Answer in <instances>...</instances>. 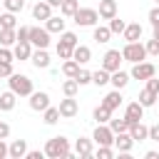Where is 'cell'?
Listing matches in <instances>:
<instances>
[{
    "label": "cell",
    "instance_id": "6da1fadb",
    "mask_svg": "<svg viewBox=\"0 0 159 159\" xmlns=\"http://www.w3.org/2000/svg\"><path fill=\"white\" fill-rule=\"evenodd\" d=\"M45 157H50V159H67L70 157V142H67V137H52V139H47Z\"/></svg>",
    "mask_w": 159,
    "mask_h": 159
},
{
    "label": "cell",
    "instance_id": "7a4b0ae2",
    "mask_svg": "<svg viewBox=\"0 0 159 159\" xmlns=\"http://www.w3.org/2000/svg\"><path fill=\"white\" fill-rule=\"evenodd\" d=\"M7 82H10V89H12L15 94H20V97H30V94H32V80H30L27 75L12 72V75L7 77Z\"/></svg>",
    "mask_w": 159,
    "mask_h": 159
},
{
    "label": "cell",
    "instance_id": "3957f363",
    "mask_svg": "<svg viewBox=\"0 0 159 159\" xmlns=\"http://www.w3.org/2000/svg\"><path fill=\"white\" fill-rule=\"evenodd\" d=\"M147 57V50H144V45L137 40V42H127L124 45V50H122V60H127V62H142Z\"/></svg>",
    "mask_w": 159,
    "mask_h": 159
},
{
    "label": "cell",
    "instance_id": "277c9868",
    "mask_svg": "<svg viewBox=\"0 0 159 159\" xmlns=\"http://www.w3.org/2000/svg\"><path fill=\"white\" fill-rule=\"evenodd\" d=\"M72 17H75V22H77L80 27H92V25H97L99 12H97L94 7H77V12H75Z\"/></svg>",
    "mask_w": 159,
    "mask_h": 159
},
{
    "label": "cell",
    "instance_id": "5b68a950",
    "mask_svg": "<svg viewBox=\"0 0 159 159\" xmlns=\"http://www.w3.org/2000/svg\"><path fill=\"white\" fill-rule=\"evenodd\" d=\"M152 75H157V67L152 65V62H134V67H132V72H129V77H134V80H149Z\"/></svg>",
    "mask_w": 159,
    "mask_h": 159
},
{
    "label": "cell",
    "instance_id": "8992f818",
    "mask_svg": "<svg viewBox=\"0 0 159 159\" xmlns=\"http://www.w3.org/2000/svg\"><path fill=\"white\" fill-rule=\"evenodd\" d=\"M92 139H94L99 147H112V142H114V132L109 129V124H97Z\"/></svg>",
    "mask_w": 159,
    "mask_h": 159
},
{
    "label": "cell",
    "instance_id": "52a82bcc",
    "mask_svg": "<svg viewBox=\"0 0 159 159\" xmlns=\"http://www.w3.org/2000/svg\"><path fill=\"white\" fill-rule=\"evenodd\" d=\"M112 144H114V149H117V152L129 154V152H132V147H134V139H132V134H129V132H117Z\"/></svg>",
    "mask_w": 159,
    "mask_h": 159
},
{
    "label": "cell",
    "instance_id": "ba28073f",
    "mask_svg": "<svg viewBox=\"0 0 159 159\" xmlns=\"http://www.w3.org/2000/svg\"><path fill=\"white\" fill-rule=\"evenodd\" d=\"M119 62H122V52L119 50H107L104 57H102V70L114 72V70H119Z\"/></svg>",
    "mask_w": 159,
    "mask_h": 159
},
{
    "label": "cell",
    "instance_id": "9c48e42d",
    "mask_svg": "<svg viewBox=\"0 0 159 159\" xmlns=\"http://www.w3.org/2000/svg\"><path fill=\"white\" fill-rule=\"evenodd\" d=\"M30 42H32L35 47H45V50H47V45H50V32H47L45 27H30Z\"/></svg>",
    "mask_w": 159,
    "mask_h": 159
},
{
    "label": "cell",
    "instance_id": "30bf717a",
    "mask_svg": "<svg viewBox=\"0 0 159 159\" xmlns=\"http://www.w3.org/2000/svg\"><path fill=\"white\" fill-rule=\"evenodd\" d=\"M30 107H32L35 112H45V109L50 107V94H47V92H35V89H32V94H30Z\"/></svg>",
    "mask_w": 159,
    "mask_h": 159
},
{
    "label": "cell",
    "instance_id": "8fae6325",
    "mask_svg": "<svg viewBox=\"0 0 159 159\" xmlns=\"http://www.w3.org/2000/svg\"><path fill=\"white\" fill-rule=\"evenodd\" d=\"M60 117H67V119H72L77 112H80V107H77V99L75 97H65L62 102H60Z\"/></svg>",
    "mask_w": 159,
    "mask_h": 159
},
{
    "label": "cell",
    "instance_id": "7c38bea8",
    "mask_svg": "<svg viewBox=\"0 0 159 159\" xmlns=\"http://www.w3.org/2000/svg\"><path fill=\"white\" fill-rule=\"evenodd\" d=\"M124 117H127L129 124H132V122H142V117H144V104H142V102H129L127 109H124Z\"/></svg>",
    "mask_w": 159,
    "mask_h": 159
},
{
    "label": "cell",
    "instance_id": "4fadbf2b",
    "mask_svg": "<svg viewBox=\"0 0 159 159\" xmlns=\"http://www.w3.org/2000/svg\"><path fill=\"white\" fill-rule=\"evenodd\" d=\"M30 60H32V65H35L37 70H47V67H50V55H47L45 47H37V50L30 55Z\"/></svg>",
    "mask_w": 159,
    "mask_h": 159
},
{
    "label": "cell",
    "instance_id": "5bb4252c",
    "mask_svg": "<svg viewBox=\"0 0 159 159\" xmlns=\"http://www.w3.org/2000/svg\"><path fill=\"white\" fill-rule=\"evenodd\" d=\"M127 132L132 134V139H134V142H144V139H149V127H144L142 122H132Z\"/></svg>",
    "mask_w": 159,
    "mask_h": 159
},
{
    "label": "cell",
    "instance_id": "9a60e30c",
    "mask_svg": "<svg viewBox=\"0 0 159 159\" xmlns=\"http://www.w3.org/2000/svg\"><path fill=\"white\" fill-rule=\"evenodd\" d=\"M50 15H52V5H50L47 0L35 2V7H32V17H35V20H47Z\"/></svg>",
    "mask_w": 159,
    "mask_h": 159
},
{
    "label": "cell",
    "instance_id": "2e32d148",
    "mask_svg": "<svg viewBox=\"0 0 159 159\" xmlns=\"http://www.w3.org/2000/svg\"><path fill=\"white\" fill-rule=\"evenodd\" d=\"M99 17L102 20H112L114 15H117V2L114 0H99Z\"/></svg>",
    "mask_w": 159,
    "mask_h": 159
},
{
    "label": "cell",
    "instance_id": "e0dca14e",
    "mask_svg": "<svg viewBox=\"0 0 159 159\" xmlns=\"http://www.w3.org/2000/svg\"><path fill=\"white\" fill-rule=\"evenodd\" d=\"M12 55H15V60H30V55H32V42H15V47H12Z\"/></svg>",
    "mask_w": 159,
    "mask_h": 159
},
{
    "label": "cell",
    "instance_id": "ac0fdd59",
    "mask_svg": "<svg viewBox=\"0 0 159 159\" xmlns=\"http://www.w3.org/2000/svg\"><path fill=\"white\" fill-rule=\"evenodd\" d=\"M72 60L80 62V65H87V62L92 60V50H89L87 45H77V47L72 50Z\"/></svg>",
    "mask_w": 159,
    "mask_h": 159
},
{
    "label": "cell",
    "instance_id": "d6986e66",
    "mask_svg": "<svg viewBox=\"0 0 159 159\" xmlns=\"http://www.w3.org/2000/svg\"><path fill=\"white\" fill-rule=\"evenodd\" d=\"M27 154V142L25 139H15L10 147H7V157H12V159H20V157H25Z\"/></svg>",
    "mask_w": 159,
    "mask_h": 159
},
{
    "label": "cell",
    "instance_id": "ffe728a7",
    "mask_svg": "<svg viewBox=\"0 0 159 159\" xmlns=\"http://www.w3.org/2000/svg\"><path fill=\"white\" fill-rule=\"evenodd\" d=\"M109 82H112L114 89H124L127 82H129V75L122 72V70H114V72H109Z\"/></svg>",
    "mask_w": 159,
    "mask_h": 159
},
{
    "label": "cell",
    "instance_id": "44dd1931",
    "mask_svg": "<svg viewBox=\"0 0 159 159\" xmlns=\"http://www.w3.org/2000/svg\"><path fill=\"white\" fill-rule=\"evenodd\" d=\"M75 152H77V157H92V139L80 137L75 142Z\"/></svg>",
    "mask_w": 159,
    "mask_h": 159
},
{
    "label": "cell",
    "instance_id": "7402d4cb",
    "mask_svg": "<svg viewBox=\"0 0 159 159\" xmlns=\"http://www.w3.org/2000/svg\"><path fill=\"white\" fill-rule=\"evenodd\" d=\"M122 35H124V40H127V42H137V40L142 37V25H139V22H132V25H127V27H124V32H122Z\"/></svg>",
    "mask_w": 159,
    "mask_h": 159
},
{
    "label": "cell",
    "instance_id": "603a6c76",
    "mask_svg": "<svg viewBox=\"0 0 159 159\" xmlns=\"http://www.w3.org/2000/svg\"><path fill=\"white\" fill-rule=\"evenodd\" d=\"M45 30H47V32H60V35H62V32H65V20L50 15V17L45 20Z\"/></svg>",
    "mask_w": 159,
    "mask_h": 159
},
{
    "label": "cell",
    "instance_id": "cb8c5ba5",
    "mask_svg": "<svg viewBox=\"0 0 159 159\" xmlns=\"http://www.w3.org/2000/svg\"><path fill=\"white\" fill-rule=\"evenodd\" d=\"M102 104L107 107V109H117L119 104H122V94H119V89H114V92H109V94H104V99H102Z\"/></svg>",
    "mask_w": 159,
    "mask_h": 159
},
{
    "label": "cell",
    "instance_id": "d4e9b609",
    "mask_svg": "<svg viewBox=\"0 0 159 159\" xmlns=\"http://www.w3.org/2000/svg\"><path fill=\"white\" fill-rule=\"evenodd\" d=\"M15 30H17V27H15ZM15 30H10V27H0V45H2V47H10V45L17 42Z\"/></svg>",
    "mask_w": 159,
    "mask_h": 159
},
{
    "label": "cell",
    "instance_id": "484cf974",
    "mask_svg": "<svg viewBox=\"0 0 159 159\" xmlns=\"http://www.w3.org/2000/svg\"><path fill=\"white\" fill-rule=\"evenodd\" d=\"M15 97H17V94H15L12 89H10V92H2V94H0V109H2V112H10V109L15 107Z\"/></svg>",
    "mask_w": 159,
    "mask_h": 159
},
{
    "label": "cell",
    "instance_id": "4316f807",
    "mask_svg": "<svg viewBox=\"0 0 159 159\" xmlns=\"http://www.w3.org/2000/svg\"><path fill=\"white\" fill-rule=\"evenodd\" d=\"M77 7H80L77 0H62V2H60V12H62L65 17H72V15L77 12Z\"/></svg>",
    "mask_w": 159,
    "mask_h": 159
},
{
    "label": "cell",
    "instance_id": "83f0119b",
    "mask_svg": "<svg viewBox=\"0 0 159 159\" xmlns=\"http://www.w3.org/2000/svg\"><path fill=\"white\" fill-rule=\"evenodd\" d=\"M94 119H97V124H107V122L112 119V109H107L104 104H99V107L94 109Z\"/></svg>",
    "mask_w": 159,
    "mask_h": 159
},
{
    "label": "cell",
    "instance_id": "f1b7e54d",
    "mask_svg": "<svg viewBox=\"0 0 159 159\" xmlns=\"http://www.w3.org/2000/svg\"><path fill=\"white\" fill-rule=\"evenodd\" d=\"M157 97H159V94H157V92H152V89H147V87L139 92V102H142L144 107H152V104L157 102Z\"/></svg>",
    "mask_w": 159,
    "mask_h": 159
},
{
    "label": "cell",
    "instance_id": "f546056e",
    "mask_svg": "<svg viewBox=\"0 0 159 159\" xmlns=\"http://www.w3.org/2000/svg\"><path fill=\"white\" fill-rule=\"evenodd\" d=\"M77 70H80V62H75L72 57H70V60H65V65H62V75H65V77H75V75H77Z\"/></svg>",
    "mask_w": 159,
    "mask_h": 159
},
{
    "label": "cell",
    "instance_id": "4dcf8cb0",
    "mask_svg": "<svg viewBox=\"0 0 159 159\" xmlns=\"http://www.w3.org/2000/svg\"><path fill=\"white\" fill-rule=\"evenodd\" d=\"M92 82H94V84H97V87H104V84H107V82H109V72H107V70H102V67H99V70H97V72H92Z\"/></svg>",
    "mask_w": 159,
    "mask_h": 159
},
{
    "label": "cell",
    "instance_id": "1f68e13d",
    "mask_svg": "<svg viewBox=\"0 0 159 159\" xmlns=\"http://www.w3.org/2000/svg\"><path fill=\"white\" fill-rule=\"evenodd\" d=\"M77 89H80V84H77V80H75V77H70L67 82H62V92H65V97H75V94H77Z\"/></svg>",
    "mask_w": 159,
    "mask_h": 159
},
{
    "label": "cell",
    "instance_id": "d6a6232c",
    "mask_svg": "<svg viewBox=\"0 0 159 159\" xmlns=\"http://www.w3.org/2000/svg\"><path fill=\"white\" fill-rule=\"evenodd\" d=\"M109 129L117 134V132H127L129 129V122H127V117H119V119H109Z\"/></svg>",
    "mask_w": 159,
    "mask_h": 159
},
{
    "label": "cell",
    "instance_id": "836d02e7",
    "mask_svg": "<svg viewBox=\"0 0 159 159\" xmlns=\"http://www.w3.org/2000/svg\"><path fill=\"white\" fill-rule=\"evenodd\" d=\"M2 5H5V10L7 12H22V7H25V0H2Z\"/></svg>",
    "mask_w": 159,
    "mask_h": 159
},
{
    "label": "cell",
    "instance_id": "e575fe53",
    "mask_svg": "<svg viewBox=\"0 0 159 159\" xmlns=\"http://www.w3.org/2000/svg\"><path fill=\"white\" fill-rule=\"evenodd\" d=\"M109 37H112L109 27H94V40L97 42H109Z\"/></svg>",
    "mask_w": 159,
    "mask_h": 159
},
{
    "label": "cell",
    "instance_id": "d590c367",
    "mask_svg": "<svg viewBox=\"0 0 159 159\" xmlns=\"http://www.w3.org/2000/svg\"><path fill=\"white\" fill-rule=\"evenodd\" d=\"M75 80H77V84H80V87H82V84H89V82H92V72L80 67V70H77V75H75Z\"/></svg>",
    "mask_w": 159,
    "mask_h": 159
},
{
    "label": "cell",
    "instance_id": "8d00e7d4",
    "mask_svg": "<svg viewBox=\"0 0 159 159\" xmlns=\"http://www.w3.org/2000/svg\"><path fill=\"white\" fill-rule=\"evenodd\" d=\"M60 119V109L57 107H47L45 109V124H57Z\"/></svg>",
    "mask_w": 159,
    "mask_h": 159
},
{
    "label": "cell",
    "instance_id": "74e56055",
    "mask_svg": "<svg viewBox=\"0 0 159 159\" xmlns=\"http://www.w3.org/2000/svg\"><path fill=\"white\" fill-rule=\"evenodd\" d=\"M0 27H10V30H15V27H17V22H15V12H5V15L0 17Z\"/></svg>",
    "mask_w": 159,
    "mask_h": 159
},
{
    "label": "cell",
    "instance_id": "f35d334b",
    "mask_svg": "<svg viewBox=\"0 0 159 159\" xmlns=\"http://www.w3.org/2000/svg\"><path fill=\"white\" fill-rule=\"evenodd\" d=\"M124 27H127V22H124V20H119L117 15L109 20V30H112V32H119V35H122V32H124Z\"/></svg>",
    "mask_w": 159,
    "mask_h": 159
},
{
    "label": "cell",
    "instance_id": "ab89813d",
    "mask_svg": "<svg viewBox=\"0 0 159 159\" xmlns=\"http://www.w3.org/2000/svg\"><path fill=\"white\" fill-rule=\"evenodd\" d=\"M60 42H62V45H67V47H77V35L65 30V32H62V37H60Z\"/></svg>",
    "mask_w": 159,
    "mask_h": 159
},
{
    "label": "cell",
    "instance_id": "60d3db41",
    "mask_svg": "<svg viewBox=\"0 0 159 159\" xmlns=\"http://www.w3.org/2000/svg\"><path fill=\"white\" fill-rule=\"evenodd\" d=\"M72 50H75V47H67V45L57 42V57H60V60H70V57H72Z\"/></svg>",
    "mask_w": 159,
    "mask_h": 159
},
{
    "label": "cell",
    "instance_id": "b9f144b4",
    "mask_svg": "<svg viewBox=\"0 0 159 159\" xmlns=\"http://www.w3.org/2000/svg\"><path fill=\"white\" fill-rule=\"evenodd\" d=\"M94 157H97V159H112V157H114V149H112V147H99V149L94 152Z\"/></svg>",
    "mask_w": 159,
    "mask_h": 159
},
{
    "label": "cell",
    "instance_id": "7bdbcfd3",
    "mask_svg": "<svg viewBox=\"0 0 159 159\" xmlns=\"http://www.w3.org/2000/svg\"><path fill=\"white\" fill-rule=\"evenodd\" d=\"M144 50H147V55H159V40H149L147 45H144Z\"/></svg>",
    "mask_w": 159,
    "mask_h": 159
},
{
    "label": "cell",
    "instance_id": "ee69618b",
    "mask_svg": "<svg viewBox=\"0 0 159 159\" xmlns=\"http://www.w3.org/2000/svg\"><path fill=\"white\" fill-rule=\"evenodd\" d=\"M12 60H15L12 50H7V47H2V45H0V62H12Z\"/></svg>",
    "mask_w": 159,
    "mask_h": 159
},
{
    "label": "cell",
    "instance_id": "f6af8a7d",
    "mask_svg": "<svg viewBox=\"0 0 159 159\" xmlns=\"http://www.w3.org/2000/svg\"><path fill=\"white\" fill-rule=\"evenodd\" d=\"M15 35H17V42H30V27H20V30H15Z\"/></svg>",
    "mask_w": 159,
    "mask_h": 159
},
{
    "label": "cell",
    "instance_id": "bcb514c9",
    "mask_svg": "<svg viewBox=\"0 0 159 159\" xmlns=\"http://www.w3.org/2000/svg\"><path fill=\"white\" fill-rule=\"evenodd\" d=\"M147 89H152V92L159 94V77H157V75H152V77L147 80Z\"/></svg>",
    "mask_w": 159,
    "mask_h": 159
},
{
    "label": "cell",
    "instance_id": "7dc6e473",
    "mask_svg": "<svg viewBox=\"0 0 159 159\" xmlns=\"http://www.w3.org/2000/svg\"><path fill=\"white\" fill-rule=\"evenodd\" d=\"M12 75V62H0V77H10Z\"/></svg>",
    "mask_w": 159,
    "mask_h": 159
},
{
    "label": "cell",
    "instance_id": "c3c4849f",
    "mask_svg": "<svg viewBox=\"0 0 159 159\" xmlns=\"http://www.w3.org/2000/svg\"><path fill=\"white\" fill-rule=\"evenodd\" d=\"M149 22H152V25H157V22H159V5L149 10Z\"/></svg>",
    "mask_w": 159,
    "mask_h": 159
},
{
    "label": "cell",
    "instance_id": "681fc988",
    "mask_svg": "<svg viewBox=\"0 0 159 159\" xmlns=\"http://www.w3.org/2000/svg\"><path fill=\"white\" fill-rule=\"evenodd\" d=\"M7 137H10V124L0 122V139H7Z\"/></svg>",
    "mask_w": 159,
    "mask_h": 159
},
{
    "label": "cell",
    "instance_id": "f907efd6",
    "mask_svg": "<svg viewBox=\"0 0 159 159\" xmlns=\"http://www.w3.org/2000/svg\"><path fill=\"white\" fill-rule=\"evenodd\" d=\"M149 139H154V142H159V124H154V127H149Z\"/></svg>",
    "mask_w": 159,
    "mask_h": 159
},
{
    "label": "cell",
    "instance_id": "816d5d0a",
    "mask_svg": "<svg viewBox=\"0 0 159 159\" xmlns=\"http://www.w3.org/2000/svg\"><path fill=\"white\" fill-rule=\"evenodd\" d=\"M25 157H27V159H42V157H45V152H37V149H32V152H27Z\"/></svg>",
    "mask_w": 159,
    "mask_h": 159
},
{
    "label": "cell",
    "instance_id": "f5cc1de1",
    "mask_svg": "<svg viewBox=\"0 0 159 159\" xmlns=\"http://www.w3.org/2000/svg\"><path fill=\"white\" fill-rule=\"evenodd\" d=\"M7 157V144H5V139H0V159H5Z\"/></svg>",
    "mask_w": 159,
    "mask_h": 159
},
{
    "label": "cell",
    "instance_id": "db71d44e",
    "mask_svg": "<svg viewBox=\"0 0 159 159\" xmlns=\"http://www.w3.org/2000/svg\"><path fill=\"white\" fill-rule=\"evenodd\" d=\"M144 159H159V154H157V152H147V154H144Z\"/></svg>",
    "mask_w": 159,
    "mask_h": 159
},
{
    "label": "cell",
    "instance_id": "11a10c76",
    "mask_svg": "<svg viewBox=\"0 0 159 159\" xmlns=\"http://www.w3.org/2000/svg\"><path fill=\"white\" fill-rule=\"evenodd\" d=\"M152 27H154V40H159V22H157V25H152Z\"/></svg>",
    "mask_w": 159,
    "mask_h": 159
},
{
    "label": "cell",
    "instance_id": "9f6ffc18",
    "mask_svg": "<svg viewBox=\"0 0 159 159\" xmlns=\"http://www.w3.org/2000/svg\"><path fill=\"white\" fill-rule=\"evenodd\" d=\"M47 2H50L52 7H60V2H62V0H47Z\"/></svg>",
    "mask_w": 159,
    "mask_h": 159
},
{
    "label": "cell",
    "instance_id": "6f0895ef",
    "mask_svg": "<svg viewBox=\"0 0 159 159\" xmlns=\"http://www.w3.org/2000/svg\"><path fill=\"white\" fill-rule=\"evenodd\" d=\"M154 2H157V5H159V0H154Z\"/></svg>",
    "mask_w": 159,
    "mask_h": 159
}]
</instances>
